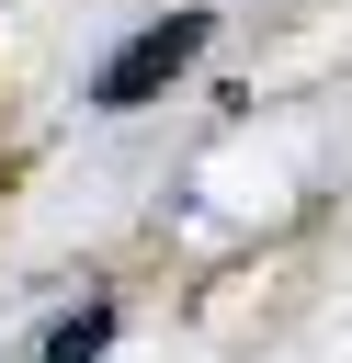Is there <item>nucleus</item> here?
Returning <instances> with one entry per match:
<instances>
[{"instance_id":"obj_2","label":"nucleus","mask_w":352,"mask_h":363,"mask_svg":"<svg viewBox=\"0 0 352 363\" xmlns=\"http://www.w3.org/2000/svg\"><path fill=\"white\" fill-rule=\"evenodd\" d=\"M114 340V306H79V318H57V340H45V363H91Z\"/></svg>"},{"instance_id":"obj_1","label":"nucleus","mask_w":352,"mask_h":363,"mask_svg":"<svg viewBox=\"0 0 352 363\" xmlns=\"http://www.w3.org/2000/svg\"><path fill=\"white\" fill-rule=\"evenodd\" d=\"M204 34H216V11H170V23H148L136 45H114L102 57V79H91V102L102 113H136V102H159L193 57H204Z\"/></svg>"}]
</instances>
